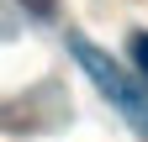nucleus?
<instances>
[{
    "label": "nucleus",
    "mask_w": 148,
    "mask_h": 142,
    "mask_svg": "<svg viewBox=\"0 0 148 142\" xmlns=\"http://www.w3.org/2000/svg\"><path fill=\"white\" fill-rule=\"evenodd\" d=\"M69 47H74V58H79V68H85V74L101 84V90H106V100L116 105V111L132 121V126H143V132H148V95H143L138 84H132V79H127L116 63L106 58L95 42H85V37H69Z\"/></svg>",
    "instance_id": "f257e3e1"
},
{
    "label": "nucleus",
    "mask_w": 148,
    "mask_h": 142,
    "mask_svg": "<svg viewBox=\"0 0 148 142\" xmlns=\"http://www.w3.org/2000/svg\"><path fill=\"white\" fill-rule=\"evenodd\" d=\"M132 63L148 74V32H138V37H132Z\"/></svg>",
    "instance_id": "f03ea898"
}]
</instances>
